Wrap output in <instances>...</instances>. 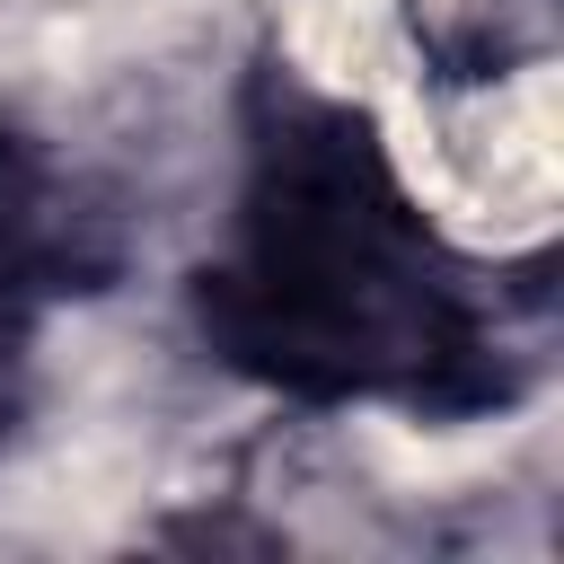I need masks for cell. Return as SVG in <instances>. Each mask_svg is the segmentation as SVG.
<instances>
[{"label": "cell", "instance_id": "cell-1", "mask_svg": "<svg viewBox=\"0 0 564 564\" xmlns=\"http://www.w3.org/2000/svg\"><path fill=\"white\" fill-rule=\"evenodd\" d=\"M203 335L247 379L344 405L397 397L467 414L502 397V344L397 194L370 123L308 88H264L238 194V256L194 291Z\"/></svg>", "mask_w": 564, "mask_h": 564}]
</instances>
